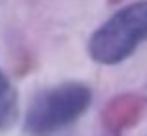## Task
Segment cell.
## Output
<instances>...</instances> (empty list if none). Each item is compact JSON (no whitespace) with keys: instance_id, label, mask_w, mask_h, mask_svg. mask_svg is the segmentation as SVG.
<instances>
[{"instance_id":"obj_2","label":"cell","mask_w":147,"mask_h":136,"mask_svg":"<svg viewBox=\"0 0 147 136\" xmlns=\"http://www.w3.org/2000/svg\"><path fill=\"white\" fill-rule=\"evenodd\" d=\"M147 43V0H136L115 11L92 32L88 53L102 66L124 62Z\"/></svg>"},{"instance_id":"obj_1","label":"cell","mask_w":147,"mask_h":136,"mask_svg":"<svg viewBox=\"0 0 147 136\" xmlns=\"http://www.w3.org/2000/svg\"><path fill=\"white\" fill-rule=\"evenodd\" d=\"M92 104V89L85 83L66 81L43 89L30 100L24 117L28 136H53L73 125Z\"/></svg>"},{"instance_id":"obj_3","label":"cell","mask_w":147,"mask_h":136,"mask_svg":"<svg viewBox=\"0 0 147 136\" xmlns=\"http://www.w3.org/2000/svg\"><path fill=\"white\" fill-rule=\"evenodd\" d=\"M19 117V102H17V92L7 79V74L0 68V132L9 130L15 125Z\"/></svg>"}]
</instances>
